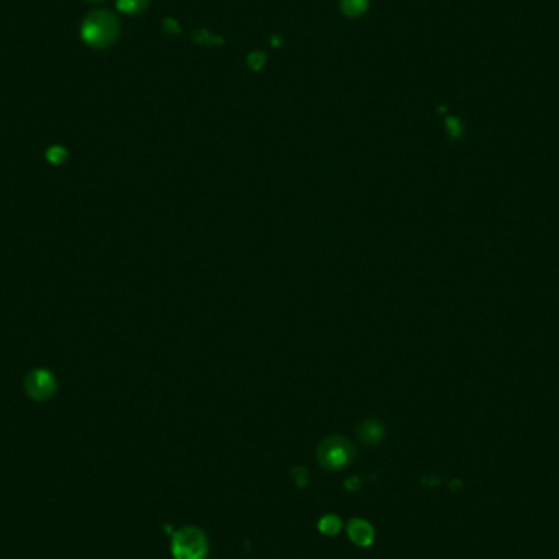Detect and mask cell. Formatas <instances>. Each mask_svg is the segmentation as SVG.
<instances>
[{"mask_svg": "<svg viewBox=\"0 0 559 559\" xmlns=\"http://www.w3.org/2000/svg\"><path fill=\"white\" fill-rule=\"evenodd\" d=\"M120 21L109 10H95L82 21L81 38L92 49H104L118 38Z\"/></svg>", "mask_w": 559, "mask_h": 559, "instance_id": "obj_1", "label": "cell"}, {"mask_svg": "<svg viewBox=\"0 0 559 559\" xmlns=\"http://www.w3.org/2000/svg\"><path fill=\"white\" fill-rule=\"evenodd\" d=\"M172 555L175 559H206L208 540L201 530L185 527L173 535Z\"/></svg>", "mask_w": 559, "mask_h": 559, "instance_id": "obj_2", "label": "cell"}, {"mask_svg": "<svg viewBox=\"0 0 559 559\" xmlns=\"http://www.w3.org/2000/svg\"><path fill=\"white\" fill-rule=\"evenodd\" d=\"M353 451L348 447L347 442H341V440H332L329 443H324L319 450V463L326 470L337 471L342 470L343 466H347L352 461Z\"/></svg>", "mask_w": 559, "mask_h": 559, "instance_id": "obj_3", "label": "cell"}, {"mask_svg": "<svg viewBox=\"0 0 559 559\" xmlns=\"http://www.w3.org/2000/svg\"><path fill=\"white\" fill-rule=\"evenodd\" d=\"M25 391L28 396L36 401L53 398L56 391L54 376L48 370H33L25 380Z\"/></svg>", "mask_w": 559, "mask_h": 559, "instance_id": "obj_4", "label": "cell"}, {"mask_svg": "<svg viewBox=\"0 0 559 559\" xmlns=\"http://www.w3.org/2000/svg\"><path fill=\"white\" fill-rule=\"evenodd\" d=\"M347 532L350 540H352L355 545L363 548L370 546L373 540H375V530H373L368 522L361 520V518H353V520L347 525Z\"/></svg>", "mask_w": 559, "mask_h": 559, "instance_id": "obj_5", "label": "cell"}, {"mask_svg": "<svg viewBox=\"0 0 559 559\" xmlns=\"http://www.w3.org/2000/svg\"><path fill=\"white\" fill-rule=\"evenodd\" d=\"M149 0H116V9L123 14L136 15L148 7Z\"/></svg>", "mask_w": 559, "mask_h": 559, "instance_id": "obj_6", "label": "cell"}, {"mask_svg": "<svg viewBox=\"0 0 559 559\" xmlns=\"http://www.w3.org/2000/svg\"><path fill=\"white\" fill-rule=\"evenodd\" d=\"M319 530L327 536H334L342 530V520L337 515H326L321 518Z\"/></svg>", "mask_w": 559, "mask_h": 559, "instance_id": "obj_7", "label": "cell"}, {"mask_svg": "<svg viewBox=\"0 0 559 559\" xmlns=\"http://www.w3.org/2000/svg\"><path fill=\"white\" fill-rule=\"evenodd\" d=\"M366 7H368V2H366V0H342V9L347 15L357 16L360 14H363Z\"/></svg>", "mask_w": 559, "mask_h": 559, "instance_id": "obj_8", "label": "cell"}, {"mask_svg": "<svg viewBox=\"0 0 559 559\" xmlns=\"http://www.w3.org/2000/svg\"><path fill=\"white\" fill-rule=\"evenodd\" d=\"M48 159L51 162H54V163L64 162L66 161V151L62 149V148H58V146H54V148H49Z\"/></svg>", "mask_w": 559, "mask_h": 559, "instance_id": "obj_9", "label": "cell"}, {"mask_svg": "<svg viewBox=\"0 0 559 559\" xmlns=\"http://www.w3.org/2000/svg\"><path fill=\"white\" fill-rule=\"evenodd\" d=\"M89 2H101V0H89Z\"/></svg>", "mask_w": 559, "mask_h": 559, "instance_id": "obj_10", "label": "cell"}]
</instances>
